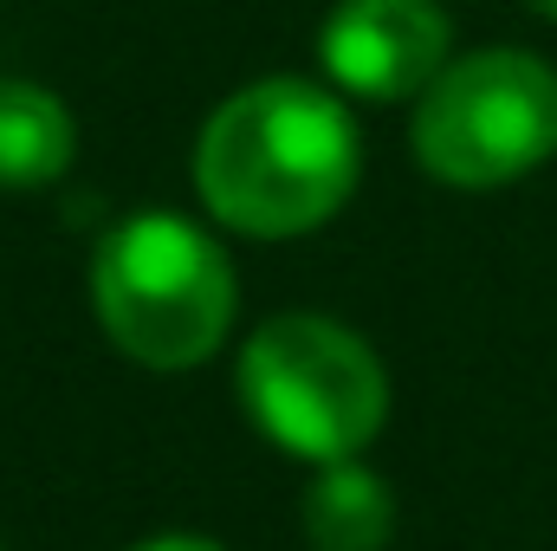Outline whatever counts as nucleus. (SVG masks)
Returning <instances> with one entry per match:
<instances>
[{
  "label": "nucleus",
  "instance_id": "f03ea898",
  "mask_svg": "<svg viewBox=\"0 0 557 551\" xmlns=\"http://www.w3.org/2000/svg\"><path fill=\"white\" fill-rule=\"evenodd\" d=\"M98 325L149 370H188L221 351L234 325V267L182 215H131L91 260Z\"/></svg>",
  "mask_w": 557,
  "mask_h": 551
},
{
  "label": "nucleus",
  "instance_id": "f257e3e1",
  "mask_svg": "<svg viewBox=\"0 0 557 551\" xmlns=\"http://www.w3.org/2000/svg\"><path fill=\"white\" fill-rule=\"evenodd\" d=\"M363 169V143L324 85L305 78H260L234 91L195 143V188L214 208V221L253 234V241H292L324 228Z\"/></svg>",
  "mask_w": 557,
  "mask_h": 551
},
{
  "label": "nucleus",
  "instance_id": "0eeeda50",
  "mask_svg": "<svg viewBox=\"0 0 557 551\" xmlns=\"http://www.w3.org/2000/svg\"><path fill=\"white\" fill-rule=\"evenodd\" d=\"M78 124L72 111L26 78H0V188H46L72 169Z\"/></svg>",
  "mask_w": 557,
  "mask_h": 551
},
{
  "label": "nucleus",
  "instance_id": "7ed1b4c3",
  "mask_svg": "<svg viewBox=\"0 0 557 551\" xmlns=\"http://www.w3.org/2000/svg\"><path fill=\"white\" fill-rule=\"evenodd\" d=\"M240 403L278 448L305 461H344L376 441L389 415V377L357 331L318 311H285L240 351Z\"/></svg>",
  "mask_w": 557,
  "mask_h": 551
},
{
  "label": "nucleus",
  "instance_id": "423d86ee",
  "mask_svg": "<svg viewBox=\"0 0 557 551\" xmlns=\"http://www.w3.org/2000/svg\"><path fill=\"white\" fill-rule=\"evenodd\" d=\"M396 532L389 487L357 461H318V480L305 487V539L318 551H383Z\"/></svg>",
  "mask_w": 557,
  "mask_h": 551
},
{
  "label": "nucleus",
  "instance_id": "6e6552de",
  "mask_svg": "<svg viewBox=\"0 0 557 551\" xmlns=\"http://www.w3.org/2000/svg\"><path fill=\"white\" fill-rule=\"evenodd\" d=\"M137 551H221L214 539H188V532H175V539H149V546H137Z\"/></svg>",
  "mask_w": 557,
  "mask_h": 551
},
{
  "label": "nucleus",
  "instance_id": "1a4fd4ad",
  "mask_svg": "<svg viewBox=\"0 0 557 551\" xmlns=\"http://www.w3.org/2000/svg\"><path fill=\"white\" fill-rule=\"evenodd\" d=\"M532 13H545V20H557V0H525Z\"/></svg>",
  "mask_w": 557,
  "mask_h": 551
},
{
  "label": "nucleus",
  "instance_id": "39448f33",
  "mask_svg": "<svg viewBox=\"0 0 557 551\" xmlns=\"http://www.w3.org/2000/svg\"><path fill=\"white\" fill-rule=\"evenodd\" d=\"M447 39L454 26L434 0H337L318 33V59L350 98L396 105L441 78Z\"/></svg>",
  "mask_w": 557,
  "mask_h": 551
},
{
  "label": "nucleus",
  "instance_id": "20e7f679",
  "mask_svg": "<svg viewBox=\"0 0 557 551\" xmlns=\"http://www.w3.org/2000/svg\"><path fill=\"white\" fill-rule=\"evenodd\" d=\"M416 156L447 188H506L557 156V72L539 52L486 46L421 91Z\"/></svg>",
  "mask_w": 557,
  "mask_h": 551
}]
</instances>
